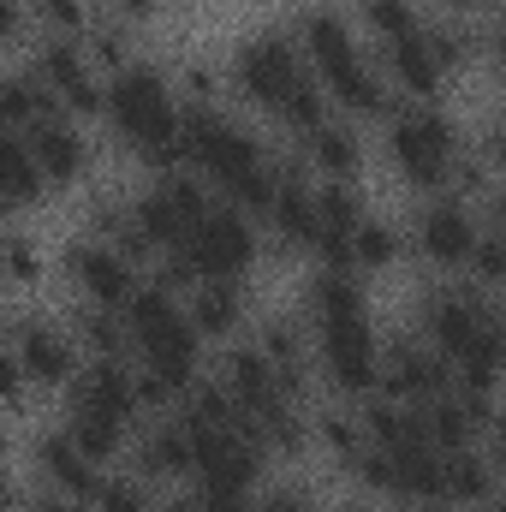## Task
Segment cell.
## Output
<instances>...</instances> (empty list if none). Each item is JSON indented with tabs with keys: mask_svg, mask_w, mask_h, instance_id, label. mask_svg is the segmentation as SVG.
Listing matches in <instances>:
<instances>
[{
	"mask_svg": "<svg viewBox=\"0 0 506 512\" xmlns=\"http://www.w3.org/2000/svg\"><path fill=\"white\" fill-rule=\"evenodd\" d=\"M465 149V131L441 102H399V114L387 120V161L423 197H441L453 185V161Z\"/></svg>",
	"mask_w": 506,
	"mask_h": 512,
	"instance_id": "obj_1",
	"label": "cell"
},
{
	"mask_svg": "<svg viewBox=\"0 0 506 512\" xmlns=\"http://www.w3.org/2000/svg\"><path fill=\"white\" fill-rule=\"evenodd\" d=\"M6 364L18 376H30L42 393H66L84 370V346H78L72 322H54L48 310H24L6 328Z\"/></svg>",
	"mask_w": 506,
	"mask_h": 512,
	"instance_id": "obj_2",
	"label": "cell"
},
{
	"mask_svg": "<svg viewBox=\"0 0 506 512\" xmlns=\"http://www.w3.org/2000/svg\"><path fill=\"white\" fill-rule=\"evenodd\" d=\"M227 72H233V96H245L256 114L274 120L280 102L292 96V84H298L310 66H304V48H298L292 30H262V36H245V42L233 48Z\"/></svg>",
	"mask_w": 506,
	"mask_h": 512,
	"instance_id": "obj_3",
	"label": "cell"
},
{
	"mask_svg": "<svg viewBox=\"0 0 506 512\" xmlns=\"http://www.w3.org/2000/svg\"><path fill=\"white\" fill-rule=\"evenodd\" d=\"M179 256L191 262L197 280H251V268L262 262V221H251L233 203H215L191 239L179 245Z\"/></svg>",
	"mask_w": 506,
	"mask_h": 512,
	"instance_id": "obj_4",
	"label": "cell"
},
{
	"mask_svg": "<svg viewBox=\"0 0 506 512\" xmlns=\"http://www.w3.org/2000/svg\"><path fill=\"white\" fill-rule=\"evenodd\" d=\"M316 370L346 405H364L381 393V334L376 316H352V322H322L316 334Z\"/></svg>",
	"mask_w": 506,
	"mask_h": 512,
	"instance_id": "obj_5",
	"label": "cell"
},
{
	"mask_svg": "<svg viewBox=\"0 0 506 512\" xmlns=\"http://www.w3.org/2000/svg\"><path fill=\"white\" fill-rule=\"evenodd\" d=\"M30 72L48 84V96L72 114V120H102L108 114V72L90 60L84 42L72 36H42L30 54Z\"/></svg>",
	"mask_w": 506,
	"mask_h": 512,
	"instance_id": "obj_6",
	"label": "cell"
},
{
	"mask_svg": "<svg viewBox=\"0 0 506 512\" xmlns=\"http://www.w3.org/2000/svg\"><path fill=\"white\" fill-rule=\"evenodd\" d=\"M477 239H483V227H477L471 203L453 197V191L423 197L417 215H411V251L423 256L429 268H441V274H465V268H471V251H477Z\"/></svg>",
	"mask_w": 506,
	"mask_h": 512,
	"instance_id": "obj_7",
	"label": "cell"
},
{
	"mask_svg": "<svg viewBox=\"0 0 506 512\" xmlns=\"http://www.w3.org/2000/svg\"><path fill=\"white\" fill-rule=\"evenodd\" d=\"M60 262H66L72 292H78L84 304H108V310H126L131 298H137V286L149 280L114 239H96V233L72 239V245L60 251Z\"/></svg>",
	"mask_w": 506,
	"mask_h": 512,
	"instance_id": "obj_8",
	"label": "cell"
},
{
	"mask_svg": "<svg viewBox=\"0 0 506 512\" xmlns=\"http://www.w3.org/2000/svg\"><path fill=\"white\" fill-rule=\"evenodd\" d=\"M292 36H298V48H304V66H310L322 84H334V78H346L352 66L370 60L358 18H346V12L328 6V0H310V6L292 18Z\"/></svg>",
	"mask_w": 506,
	"mask_h": 512,
	"instance_id": "obj_9",
	"label": "cell"
},
{
	"mask_svg": "<svg viewBox=\"0 0 506 512\" xmlns=\"http://www.w3.org/2000/svg\"><path fill=\"white\" fill-rule=\"evenodd\" d=\"M30 459H36L42 489L66 495V501H78V507H96V501H102V489H108V465H102V459H90V453L66 435V423H60V429H42V435H36V447H30Z\"/></svg>",
	"mask_w": 506,
	"mask_h": 512,
	"instance_id": "obj_10",
	"label": "cell"
},
{
	"mask_svg": "<svg viewBox=\"0 0 506 512\" xmlns=\"http://www.w3.org/2000/svg\"><path fill=\"white\" fill-rule=\"evenodd\" d=\"M131 465L143 483H191L197 477V441L185 417H155L131 441Z\"/></svg>",
	"mask_w": 506,
	"mask_h": 512,
	"instance_id": "obj_11",
	"label": "cell"
},
{
	"mask_svg": "<svg viewBox=\"0 0 506 512\" xmlns=\"http://www.w3.org/2000/svg\"><path fill=\"white\" fill-rule=\"evenodd\" d=\"M18 137L36 149V161L48 167L54 191H60V185H78V179L96 167V143H90V131H84V120H72L66 108H60V114H48L42 126L18 131Z\"/></svg>",
	"mask_w": 506,
	"mask_h": 512,
	"instance_id": "obj_12",
	"label": "cell"
},
{
	"mask_svg": "<svg viewBox=\"0 0 506 512\" xmlns=\"http://www.w3.org/2000/svg\"><path fill=\"white\" fill-rule=\"evenodd\" d=\"M376 60H381V72H387V84L399 90V102H441L447 96V66L429 48V24L417 36L393 42V48H376Z\"/></svg>",
	"mask_w": 506,
	"mask_h": 512,
	"instance_id": "obj_13",
	"label": "cell"
},
{
	"mask_svg": "<svg viewBox=\"0 0 506 512\" xmlns=\"http://www.w3.org/2000/svg\"><path fill=\"white\" fill-rule=\"evenodd\" d=\"M185 310L209 346H233L251 322V292H245V280H197L185 292Z\"/></svg>",
	"mask_w": 506,
	"mask_h": 512,
	"instance_id": "obj_14",
	"label": "cell"
},
{
	"mask_svg": "<svg viewBox=\"0 0 506 512\" xmlns=\"http://www.w3.org/2000/svg\"><path fill=\"white\" fill-rule=\"evenodd\" d=\"M304 304H310V322H352V316H370V274L358 268H316L310 286H304Z\"/></svg>",
	"mask_w": 506,
	"mask_h": 512,
	"instance_id": "obj_15",
	"label": "cell"
},
{
	"mask_svg": "<svg viewBox=\"0 0 506 512\" xmlns=\"http://www.w3.org/2000/svg\"><path fill=\"white\" fill-rule=\"evenodd\" d=\"M298 149H304L316 179H358L364 173V137H358V120H346V114H334L328 126L298 137Z\"/></svg>",
	"mask_w": 506,
	"mask_h": 512,
	"instance_id": "obj_16",
	"label": "cell"
},
{
	"mask_svg": "<svg viewBox=\"0 0 506 512\" xmlns=\"http://www.w3.org/2000/svg\"><path fill=\"white\" fill-rule=\"evenodd\" d=\"M0 191H6V209H36V203H48V191H54V179H48V167L36 161V149L18 137V131H6L0 137Z\"/></svg>",
	"mask_w": 506,
	"mask_h": 512,
	"instance_id": "obj_17",
	"label": "cell"
},
{
	"mask_svg": "<svg viewBox=\"0 0 506 512\" xmlns=\"http://www.w3.org/2000/svg\"><path fill=\"white\" fill-rule=\"evenodd\" d=\"M72 334L84 346V358H137L131 352V328H126V310H108V304H84L72 310Z\"/></svg>",
	"mask_w": 506,
	"mask_h": 512,
	"instance_id": "obj_18",
	"label": "cell"
},
{
	"mask_svg": "<svg viewBox=\"0 0 506 512\" xmlns=\"http://www.w3.org/2000/svg\"><path fill=\"white\" fill-rule=\"evenodd\" d=\"M48 114H60V102L48 96V84L30 66H12L6 84H0V120H6V131H30V126H42Z\"/></svg>",
	"mask_w": 506,
	"mask_h": 512,
	"instance_id": "obj_19",
	"label": "cell"
},
{
	"mask_svg": "<svg viewBox=\"0 0 506 512\" xmlns=\"http://www.w3.org/2000/svg\"><path fill=\"white\" fill-rule=\"evenodd\" d=\"M310 429H316V447L340 465V471H352L358 465V453L370 447V435H364V417H358V405H322L316 417H310Z\"/></svg>",
	"mask_w": 506,
	"mask_h": 512,
	"instance_id": "obj_20",
	"label": "cell"
},
{
	"mask_svg": "<svg viewBox=\"0 0 506 512\" xmlns=\"http://www.w3.org/2000/svg\"><path fill=\"white\" fill-rule=\"evenodd\" d=\"M501 489V471L489 459V447H459L447 453V501L453 507H483Z\"/></svg>",
	"mask_w": 506,
	"mask_h": 512,
	"instance_id": "obj_21",
	"label": "cell"
},
{
	"mask_svg": "<svg viewBox=\"0 0 506 512\" xmlns=\"http://www.w3.org/2000/svg\"><path fill=\"white\" fill-rule=\"evenodd\" d=\"M429 24L423 0H358V30L370 36V48H393L405 36H417Z\"/></svg>",
	"mask_w": 506,
	"mask_h": 512,
	"instance_id": "obj_22",
	"label": "cell"
},
{
	"mask_svg": "<svg viewBox=\"0 0 506 512\" xmlns=\"http://www.w3.org/2000/svg\"><path fill=\"white\" fill-rule=\"evenodd\" d=\"M66 435H72L90 459H102V465H114L131 441H137V429L114 423V417H96V411H72V405H66Z\"/></svg>",
	"mask_w": 506,
	"mask_h": 512,
	"instance_id": "obj_23",
	"label": "cell"
},
{
	"mask_svg": "<svg viewBox=\"0 0 506 512\" xmlns=\"http://www.w3.org/2000/svg\"><path fill=\"white\" fill-rule=\"evenodd\" d=\"M30 12L42 36H72V42H90V30L108 18L102 0H30Z\"/></svg>",
	"mask_w": 506,
	"mask_h": 512,
	"instance_id": "obj_24",
	"label": "cell"
},
{
	"mask_svg": "<svg viewBox=\"0 0 506 512\" xmlns=\"http://www.w3.org/2000/svg\"><path fill=\"white\" fill-rule=\"evenodd\" d=\"M399 256H405L399 227H393V221H381V215H364V221H358V233H352V262H358V274H387Z\"/></svg>",
	"mask_w": 506,
	"mask_h": 512,
	"instance_id": "obj_25",
	"label": "cell"
},
{
	"mask_svg": "<svg viewBox=\"0 0 506 512\" xmlns=\"http://www.w3.org/2000/svg\"><path fill=\"white\" fill-rule=\"evenodd\" d=\"M0 268H6V286H12V292H30V286L48 274V245H42L36 233L12 227V233L0 239Z\"/></svg>",
	"mask_w": 506,
	"mask_h": 512,
	"instance_id": "obj_26",
	"label": "cell"
},
{
	"mask_svg": "<svg viewBox=\"0 0 506 512\" xmlns=\"http://www.w3.org/2000/svg\"><path fill=\"white\" fill-rule=\"evenodd\" d=\"M84 48H90V60H96L108 78H114V72H126L131 60H137V48H131V24H126V18H114V12L90 30V42H84Z\"/></svg>",
	"mask_w": 506,
	"mask_h": 512,
	"instance_id": "obj_27",
	"label": "cell"
},
{
	"mask_svg": "<svg viewBox=\"0 0 506 512\" xmlns=\"http://www.w3.org/2000/svg\"><path fill=\"white\" fill-rule=\"evenodd\" d=\"M465 280H477L483 292H506V233L483 227V239H477V251H471Z\"/></svg>",
	"mask_w": 506,
	"mask_h": 512,
	"instance_id": "obj_28",
	"label": "cell"
},
{
	"mask_svg": "<svg viewBox=\"0 0 506 512\" xmlns=\"http://www.w3.org/2000/svg\"><path fill=\"white\" fill-rule=\"evenodd\" d=\"M256 512H328L304 483H268L262 495H256Z\"/></svg>",
	"mask_w": 506,
	"mask_h": 512,
	"instance_id": "obj_29",
	"label": "cell"
},
{
	"mask_svg": "<svg viewBox=\"0 0 506 512\" xmlns=\"http://www.w3.org/2000/svg\"><path fill=\"white\" fill-rule=\"evenodd\" d=\"M12 512H84V507L66 501V495H54V489H30V495L18 489V495H12Z\"/></svg>",
	"mask_w": 506,
	"mask_h": 512,
	"instance_id": "obj_30",
	"label": "cell"
},
{
	"mask_svg": "<svg viewBox=\"0 0 506 512\" xmlns=\"http://www.w3.org/2000/svg\"><path fill=\"white\" fill-rule=\"evenodd\" d=\"M423 12H429V18H453V24L483 18V6H477V0H423Z\"/></svg>",
	"mask_w": 506,
	"mask_h": 512,
	"instance_id": "obj_31",
	"label": "cell"
},
{
	"mask_svg": "<svg viewBox=\"0 0 506 512\" xmlns=\"http://www.w3.org/2000/svg\"><path fill=\"white\" fill-rule=\"evenodd\" d=\"M102 12H114V18H126V24H143V18L161 12V0H102Z\"/></svg>",
	"mask_w": 506,
	"mask_h": 512,
	"instance_id": "obj_32",
	"label": "cell"
},
{
	"mask_svg": "<svg viewBox=\"0 0 506 512\" xmlns=\"http://www.w3.org/2000/svg\"><path fill=\"white\" fill-rule=\"evenodd\" d=\"M489 66L501 72V84H506V18H489Z\"/></svg>",
	"mask_w": 506,
	"mask_h": 512,
	"instance_id": "obj_33",
	"label": "cell"
},
{
	"mask_svg": "<svg viewBox=\"0 0 506 512\" xmlns=\"http://www.w3.org/2000/svg\"><path fill=\"white\" fill-rule=\"evenodd\" d=\"M483 215H489V227H495V233H506V185H495V191L483 197Z\"/></svg>",
	"mask_w": 506,
	"mask_h": 512,
	"instance_id": "obj_34",
	"label": "cell"
},
{
	"mask_svg": "<svg viewBox=\"0 0 506 512\" xmlns=\"http://www.w3.org/2000/svg\"><path fill=\"white\" fill-rule=\"evenodd\" d=\"M489 459H495V471H501V483H506V441H489Z\"/></svg>",
	"mask_w": 506,
	"mask_h": 512,
	"instance_id": "obj_35",
	"label": "cell"
},
{
	"mask_svg": "<svg viewBox=\"0 0 506 512\" xmlns=\"http://www.w3.org/2000/svg\"><path fill=\"white\" fill-rule=\"evenodd\" d=\"M477 512H506V483H501V489H495V495H489V501H483Z\"/></svg>",
	"mask_w": 506,
	"mask_h": 512,
	"instance_id": "obj_36",
	"label": "cell"
},
{
	"mask_svg": "<svg viewBox=\"0 0 506 512\" xmlns=\"http://www.w3.org/2000/svg\"><path fill=\"white\" fill-rule=\"evenodd\" d=\"M411 512H459V507H447V501H417Z\"/></svg>",
	"mask_w": 506,
	"mask_h": 512,
	"instance_id": "obj_37",
	"label": "cell"
},
{
	"mask_svg": "<svg viewBox=\"0 0 506 512\" xmlns=\"http://www.w3.org/2000/svg\"><path fill=\"white\" fill-rule=\"evenodd\" d=\"M477 6H483L489 18H506V0H477Z\"/></svg>",
	"mask_w": 506,
	"mask_h": 512,
	"instance_id": "obj_38",
	"label": "cell"
},
{
	"mask_svg": "<svg viewBox=\"0 0 506 512\" xmlns=\"http://www.w3.org/2000/svg\"><path fill=\"white\" fill-rule=\"evenodd\" d=\"M334 512H376V507H364V501H346V507H334Z\"/></svg>",
	"mask_w": 506,
	"mask_h": 512,
	"instance_id": "obj_39",
	"label": "cell"
}]
</instances>
